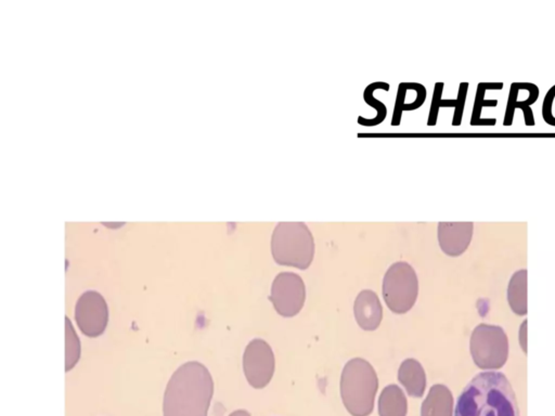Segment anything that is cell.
Returning a JSON list of instances; mask_svg holds the SVG:
<instances>
[{
	"label": "cell",
	"mask_w": 555,
	"mask_h": 416,
	"mask_svg": "<svg viewBox=\"0 0 555 416\" xmlns=\"http://www.w3.org/2000/svg\"><path fill=\"white\" fill-rule=\"evenodd\" d=\"M455 416H520L514 389L500 372L484 371L472 378L457 398Z\"/></svg>",
	"instance_id": "obj_1"
},
{
	"label": "cell",
	"mask_w": 555,
	"mask_h": 416,
	"mask_svg": "<svg viewBox=\"0 0 555 416\" xmlns=\"http://www.w3.org/2000/svg\"><path fill=\"white\" fill-rule=\"evenodd\" d=\"M214 380L205 365L190 361L175 371L163 400L164 416H207Z\"/></svg>",
	"instance_id": "obj_2"
},
{
	"label": "cell",
	"mask_w": 555,
	"mask_h": 416,
	"mask_svg": "<svg viewBox=\"0 0 555 416\" xmlns=\"http://www.w3.org/2000/svg\"><path fill=\"white\" fill-rule=\"evenodd\" d=\"M377 388V372L367 360L354 358L345 364L340 375V397L349 414H371Z\"/></svg>",
	"instance_id": "obj_3"
},
{
	"label": "cell",
	"mask_w": 555,
	"mask_h": 416,
	"mask_svg": "<svg viewBox=\"0 0 555 416\" xmlns=\"http://www.w3.org/2000/svg\"><path fill=\"white\" fill-rule=\"evenodd\" d=\"M271 254L278 265L306 270L315 256V239L304 222H279L271 237Z\"/></svg>",
	"instance_id": "obj_4"
},
{
	"label": "cell",
	"mask_w": 555,
	"mask_h": 416,
	"mask_svg": "<svg viewBox=\"0 0 555 416\" xmlns=\"http://www.w3.org/2000/svg\"><path fill=\"white\" fill-rule=\"evenodd\" d=\"M470 351L477 368L496 371L503 368L509 357V339L498 325L479 324L473 330Z\"/></svg>",
	"instance_id": "obj_5"
},
{
	"label": "cell",
	"mask_w": 555,
	"mask_h": 416,
	"mask_svg": "<svg viewBox=\"0 0 555 416\" xmlns=\"http://www.w3.org/2000/svg\"><path fill=\"white\" fill-rule=\"evenodd\" d=\"M418 294L416 273L408 262L398 261L388 268L383 280V296L389 310L403 315L415 306Z\"/></svg>",
	"instance_id": "obj_6"
},
{
	"label": "cell",
	"mask_w": 555,
	"mask_h": 416,
	"mask_svg": "<svg viewBox=\"0 0 555 416\" xmlns=\"http://www.w3.org/2000/svg\"><path fill=\"white\" fill-rule=\"evenodd\" d=\"M306 299V286L299 276L281 272L272 282L269 300L276 311L284 317H292L301 310Z\"/></svg>",
	"instance_id": "obj_7"
},
{
	"label": "cell",
	"mask_w": 555,
	"mask_h": 416,
	"mask_svg": "<svg viewBox=\"0 0 555 416\" xmlns=\"http://www.w3.org/2000/svg\"><path fill=\"white\" fill-rule=\"evenodd\" d=\"M75 320L80 332L95 338L104 333L109 322V308L104 297L96 291H87L75 306Z\"/></svg>",
	"instance_id": "obj_8"
},
{
	"label": "cell",
	"mask_w": 555,
	"mask_h": 416,
	"mask_svg": "<svg viewBox=\"0 0 555 416\" xmlns=\"http://www.w3.org/2000/svg\"><path fill=\"white\" fill-rule=\"evenodd\" d=\"M243 370L253 388L261 389L270 383L275 373V355L268 342L253 339L243 355Z\"/></svg>",
	"instance_id": "obj_9"
},
{
	"label": "cell",
	"mask_w": 555,
	"mask_h": 416,
	"mask_svg": "<svg viewBox=\"0 0 555 416\" xmlns=\"http://www.w3.org/2000/svg\"><path fill=\"white\" fill-rule=\"evenodd\" d=\"M472 236V222L438 223V242L441 251L448 256L456 257L462 255L470 246Z\"/></svg>",
	"instance_id": "obj_10"
},
{
	"label": "cell",
	"mask_w": 555,
	"mask_h": 416,
	"mask_svg": "<svg viewBox=\"0 0 555 416\" xmlns=\"http://www.w3.org/2000/svg\"><path fill=\"white\" fill-rule=\"evenodd\" d=\"M355 317L364 331H376L381 324L383 308L376 293L363 290L358 294L354 305Z\"/></svg>",
	"instance_id": "obj_11"
},
{
	"label": "cell",
	"mask_w": 555,
	"mask_h": 416,
	"mask_svg": "<svg viewBox=\"0 0 555 416\" xmlns=\"http://www.w3.org/2000/svg\"><path fill=\"white\" fill-rule=\"evenodd\" d=\"M444 82H436L433 92V100L428 114L427 126H435L437 124L438 113L440 107H455V114L452 119V126H460L463 117V111L466 101L467 90H469V82H461L457 92V98L456 100H442V91H444Z\"/></svg>",
	"instance_id": "obj_12"
},
{
	"label": "cell",
	"mask_w": 555,
	"mask_h": 416,
	"mask_svg": "<svg viewBox=\"0 0 555 416\" xmlns=\"http://www.w3.org/2000/svg\"><path fill=\"white\" fill-rule=\"evenodd\" d=\"M533 85L534 84H532V82H525L522 99H519L513 87L510 88V94H509L508 104H506L503 126L509 127L513 124L514 113L516 109H520L523 111L526 126H535V119L532 110V104H534L535 102L538 100L539 89L538 88H535L534 91H532L528 96L525 97V95L530 90V88L533 87Z\"/></svg>",
	"instance_id": "obj_13"
},
{
	"label": "cell",
	"mask_w": 555,
	"mask_h": 416,
	"mask_svg": "<svg viewBox=\"0 0 555 416\" xmlns=\"http://www.w3.org/2000/svg\"><path fill=\"white\" fill-rule=\"evenodd\" d=\"M398 380L410 397H423L426 388V374L417 360L409 358L402 362L398 371Z\"/></svg>",
	"instance_id": "obj_14"
},
{
	"label": "cell",
	"mask_w": 555,
	"mask_h": 416,
	"mask_svg": "<svg viewBox=\"0 0 555 416\" xmlns=\"http://www.w3.org/2000/svg\"><path fill=\"white\" fill-rule=\"evenodd\" d=\"M454 396L445 385L432 386L421 407V416H455Z\"/></svg>",
	"instance_id": "obj_15"
},
{
	"label": "cell",
	"mask_w": 555,
	"mask_h": 416,
	"mask_svg": "<svg viewBox=\"0 0 555 416\" xmlns=\"http://www.w3.org/2000/svg\"><path fill=\"white\" fill-rule=\"evenodd\" d=\"M408 401L397 385H388L378 398L379 416H407Z\"/></svg>",
	"instance_id": "obj_16"
},
{
	"label": "cell",
	"mask_w": 555,
	"mask_h": 416,
	"mask_svg": "<svg viewBox=\"0 0 555 416\" xmlns=\"http://www.w3.org/2000/svg\"><path fill=\"white\" fill-rule=\"evenodd\" d=\"M509 306L515 315H527V270L516 271L511 277L508 287Z\"/></svg>",
	"instance_id": "obj_17"
},
{
	"label": "cell",
	"mask_w": 555,
	"mask_h": 416,
	"mask_svg": "<svg viewBox=\"0 0 555 416\" xmlns=\"http://www.w3.org/2000/svg\"><path fill=\"white\" fill-rule=\"evenodd\" d=\"M503 88V82H479L476 90L475 102L471 117V126H495L496 124V119H481V111L484 107H496L498 105V100H485V94L487 90H501Z\"/></svg>",
	"instance_id": "obj_18"
},
{
	"label": "cell",
	"mask_w": 555,
	"mask_h": 416,
	"mask_svg": "<svg viewBox=\"0 0 555 416\" xmlns=\"http://www.w3.org/2000/svg\"><path fill=\"white\" fill-rule=\"evenodd\" d=\"M377 89H383V90L388 91L389 90V84H387V82H384V81H376V82H372V84H370L366 88V89H364V92H363L364 101H366L367 104L374 107V109L377 110V115L376 117H373V119H364V117H362V116H359L358 117V124L359 125L367 126V127H373V126L379 125L384 119H385L386 114H387L386 106L384 105L381 101L377 100V98H374V96H373V92Z\"/></svg>",
	"instance_id": "obj_19"
},
{
	"label": "cell",
	"mask_w": 555,
	"mask_h": 416,
	"mask_svg": "<svg viewBox=\"0 0 555 416\" xmlns=\"http://www.w3.org/2000/svg\"><path fill=\"white\" fill-rule=\"evenodd\" d=\"M80 359V340L69 317H65V371H71Z\"/></svg>",
	"instance_id": "obj_20"
},
{
	"label": "cell",
	"mask_w": 555,
	"mask_h": 416,
	"mask_svg": "<svg viewBox=\"0 0 555 416\" xmlns=\"http://www.w3.org/2000/svg\"><path fill=\"white\" fill-rule=\"evenodd\" d=\"M542 117L545 123L555 127V85L550 88L543 99Z\"/></svg>",
	"instance_id": "obj_21"
},
{
	"label": "cell",
	"mask_w": 555,
	"mask_h": 416,
	"mask_svg": "<svg viewBox=\"0 0 555 416\" xmlns=\"http://www.w3.org/2000/svg\"><path fill=\"white\" fill-rule=\"evenodd\" d=\"M519 345L523 351L527 354V320H524L522 325L519 327Z\"/></svg>",
	"instance_id": "obj_22"
},
{
	"label": "cell",
	"mask_w": 555,
	"mask_h": 416,
	"mask_svg": "<svg viewBox=\"0 0 555 416\" xmlns=\"http://www.w3.org/2000/svg\"><path fill=\"white\" fill-rule=\"evenodd\" d=\"M229 416H252V415L245 410H237V411H235V412H232Z\"/></svg>",
	"instance_id": "obj_23"
}]
</instances>
